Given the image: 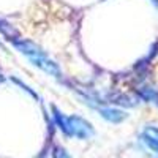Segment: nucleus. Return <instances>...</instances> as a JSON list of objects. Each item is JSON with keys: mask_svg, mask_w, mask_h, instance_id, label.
<instances>
[{"mask_svg": "<svg viewBox=\"0 0 158 158\" xmlns=\"http://www.w3.org/2000/svg\"><path fill=\"white\" fill-rule=\"evenodd\" d=\"M13 46H15L21 54H24L25 57H27L36 68L46 71L48 74L54 76V77H62L60 67L52 59H49V56L46 54V52L38 44H35L33 41H30V40H21V38H18V40L13 41Z\"/></svg>", "mask_w": 158, "mask_h": 158, "instance_id": "1", "label": "nucleus"}, {"mask_svg": "<svg viewBox=\"0 0 158 158\" xmlns=\"http://www.w3.org/2000/svg\"><path fill=\"white\" fill-rule=\"evenodd\" d=\"M142 141L146 142V146H147L150 150H153V152L158 155V139L152 138V136L147 135V133H144V135H142Z\"/></svg>", "mask_w": 158, "mask_h": 158, "instance_id": "6", "label": "nucleus"}, {"mask_svg": "<svg viewBox=\"0 0 158 158\" xmlns=\"http://www.w3.org/2000/svg\"><path fill=\"white\" fill-rule=\"evenodd\" d=\"M2 81H3V76H2V74H0V82H2Z\"/></svg>", "mask_w": 158, "mask_h": 158, "instance_id": "12", "label": "nucleus"}, {"mask_svg": "<svg viewBox=\"0 0 158 158\" xmlns=\"http://www.w3.org/2000/svg\"><path fill=\"white\" fill-rule=\"evenodd\" d=\"M147 135H150L152 138L158 139V128H155V127H149V128H147Z\"/></svg>", "mask_w": 158, "mask_h": 158, "instance_id": "10", "label": "nucleus"}, {"mask_svg": "<svg viewBox=\"0 0 158 158\" xmlns=\"http://www.w3.org/2000/svg\"><path fill=\"white\" fill-rule=\"evenodd\" d=\"M10 79H11V81L15 82V84H18V85H19V87H21V89H22L24 92H27V94H30V95H32L33 98H38V95L35 94V92H33V90H32V89H30L29 85H25V84H24V82L21 81V79H18V77H10Z\"/></svg>", "mask_w": 158, "mask_h": 158, "instance_id": "8", "label": "nucleus"}, {"mask_svg": "<svg viewBox=\"0 0 158 158\" xmlns=\"http://www.w3.org/2000/svg\"><path fill=\"white\" fill-rule=\"evenodd\" d=\"M150 2L155 5V8H158V0H150Z\"/></svg>", "mask_w": 158, "mask_h": 158, "instance_id": "11", "label": "nucleus"}, {"mask_svg": "<svg viewBox=\"0 0 158 158\" xmlns=\"http://www.w3.org/2000/svg\"><path fill=\"white\" fill-rule=\"evenodd\" d=\"M139 95H141L144 100H147V101L158 100V94H156L153 89H150V87H144V89H141V90H139Z\"/></svg>", "mask_w": 158, "mask_h": 158, "instance_id": "7", "label": "nucleus"}, {"mask_svg": "<svg viewBox=\"0 0 158 158\" xmlns=\"http://www.w3.org/2000/svg\"><path fill=\"white\" fill-rule=\"evenodd\" d=\"M98 112L104 120H108L111 123H120L128 117L125 111L117 109V108H98Z\"/></svg>", "mask_w": 158, "mask_h": 158, "instance_id": "3", "label": "nucleus"}, {"mask_svg": "<svg viewBox=\"0 0 158 158\" xmlns=\"http://www.w3.org/2000/svg\"><path fill=\"white\" fill-rule=\"evenodd\" d=\"M68 123H70V138L74 136L77 139H87L94 135L92 125L85 120V118L79 117V115H70Z\"/></svg>", "mask_w": 158, "mask_h": 158, "instance_id": "2", "label": "nucleus"}, {"mask_svg": "<svg viewBox=\"0 0 158 158\" xmlns=\"http://www.w3.org/2000/svg\"><path fill=\"white\" fill-rule=\"evenodd\" d=\"M0 33H2L6 40H10V41H15V40L21 38L19 36V32L15 29V25H11L5 19H0Z\"/></svg>", "mask_w": 158, "mask_h": 158, "instance_id": "5", "label": "nucleus"}, {"mask_svg": "<svg viewBox=\"0 0 158 158\" xmlns=\"http://www.w3.org/2000/svg\"><path fill=\"white\" fill-rule=\"evenodd\" d=\"M54 158H71V156L68 155L67 150H63L62 147H57L56 152H54Z\"/></svg>", "mask_w": 158, "mask_h": 158, "instance_id": "9", "label": "nucleus"}, {"mask_svg": "<svg viewBox=\"0 0 158 158\" xmlns=\"http://www.w3.org/2000/svg\"><path fill=\"white\" fill-rule=\"evenodd\" d=\"M52 115H54V122L60 128V131L65 136H70V123H68V115H65L57 106H51Z\"/></svg>", "mask_w": 158, "mask_h": 158, "instance_id": "4", "label": "nucleus"}]
</instances>
